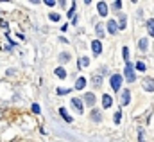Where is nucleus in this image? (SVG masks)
Returning a JSON list of instances; mask_svg holds the SVG:
<instances>
[{
  "label": "nucleus",
  "instance_id": "c756f323",
  "mask_svg": "<svg viewBox=\"0 0 154 142\" xmlns=\"http://www.w3.org/2000/svg\"><path fill=\"white\" fill-rule=\"evenodd\" d=\"M73 11H75V7L72 5V9H68V16H73Z\"/></svg>",
  "mask_w": 154,
  "mask_h": 142
},
{
  "label": "nucleus",
  "instance_id": "c85d7f7f",
  "mask_svg": "<svg viewBox=\"0 0 154 142\" xmlns=\"http://www.w3.org/2000/svg\"><path fill=\"white\" fill-rule=\"evenodd\" d=\"M56 2H54V0H47V5H49V7H52V5H54Z\"/></svg>",
  "mask_w": 154,
  "mask_h": 142
},
{
  "label": "nucleus",
  "instance_id": "bb28decb",
  "mask_svg": "<svg viewBox=\"0 0 154 142\" xmlns=\"http://www.w3.org/2000/svg\"><path fill=\"white\" fill-rule=\"evenodd\" d=\"M32 112H34V113H39V112H41V110H39V104H32Z\"/></svg>",
  "mask_w": 154,
  "mask_h": 142
},
{
  "label": "nucleus",
  "instance_id": "7ed1b4c3",
  "mask_svg": "<svg viewBox=\"0 0 154 142\" xmlns=\"http://www.w3.org/2000/svg\"><path fill=\"white\" fill-rule=\"evenodd\" d=\"M91 50L95 56H99L100 52H102V43H100V40H93L91 42Z\"/></svg>",
  "mask_w": 154,
  "mask_h": 142
},
{
  "label": "nucleus",
  "instance_id": "4be33fe9",
  "mask_svg": "<svg viewBox=\"0 0 154 142\" xmlns=\"http://www.w3.org/2000/svg\"><path fill=\"white\" fill-rule=\"evenodd\" d=\"M113 120H115V124H120V120H122V113L117 112V113H115V117H113Z\"/></svg>",
  "mask_w": 154,
  "mask_h": 142
},
{
  "label": "nucleus",
  "instance_id": "b1692460",
  "mask_svg": "<svg viewBox=\"0 0 154 142\" xmlns=\"http://www.w3.org/2000/svg\"><path fill=\"white\" fill-rule=\"evenodd\" d=\"M68 88H57V96H63V94H68Z\"/></svg>",
  "mask_w": 154,
  "mask_h": 142
},
{
  "label": "nucleus",
  "instance_id": "4468645a",
  "mask_svg": "<svg viewBox=\"0 0 154 142\" xmlns=\"http://www.w3.org/2000/svg\"><path fill=\"white\" fill-rule=\"evenodd\" d=\"M54 74H56L57 77H61V79H65V77H66V70H65V69H61V67H57V69L54 70Z\"/></svg>",
  "mask_w": 154,
  "mask_h": 142
},
{
  "label": "nucleus",
  "instance_id": "f257e3e1",
  "mask_svg": "<svg viewBox=\"0 0 154 142\" xmlns=\"http://www.w3.org/2000/svg\"><path fill=\"white\" fill-rule=\"evenodd\" d=\"M124 74H125V79L129 81V83H135V65L133 63H125Z\"/></svg>",
  "mask_w": 154,
  "mask_h": 142
},
{
  "label": "nucleus",
  "instance_id": "a211bd4d",
  "mask_svg": "<svg viewBox=\"0 0 154 142\" xmlns=\"http://www.w3.org/2000/svg\"><path fill=\"white\" fill-rule=\"evenodd\" d=\"M95 31H97V36H99V38H102V36H104V29H102V25H100V24L95 25Z\"/></svg>",
  "mask_w": 154,
  "mask_h": 142
},
{
  "label": "nucleus",
  "instance_id": "423d86ee",
  "mask_svg": "<svg viewBox=\"0 0 154 142\" xmlns=\"http://www.w3.org/2000/svg\"><path fill=\"white\" fill-rule=\"evenodd\" d=\"M129 101H131V92H129V90H124V92H122V101H120V104L125 106V104H129Z\"/></svg>",
  "mask_w": 154,
  "mask_h": 142
},
{
  "label": "nucleus",
  "instance_id": "39448f33",
  "mask_svg": "<svg viewBox=\"0 0 154 142\" xmlns=\"http://www.w3.org/2000/svg\"><path fill=\"white\" fill-rule=\"evenodd\" d=\"M72 106L77 110V113H83V101H81V99L73 97V99H72Z\"/></svg>",
  "mask_w": 154,
  "mask_h": 142
},
{
  "label": "nucleus",
  "instance_id": "0eeeda50",
  "mask_svg": "<svg viewBox=\"0 0 154 142\" xmlns=\"http://www.w3.org/2000/svg\"><path fill=\"white\" fill-rule=\"evenodd\" d=\"M97 7H99V15H100V16H106V15H108V4H106V2H99Z\"/></svg>",
  "mask_w": 154,
  "mask_h": 142
},
{
  "label": "nucleus",
  "instance_id": "9b49d317",
  "mask_svg": "<svg viewBox=\"0 0 154 142\" xmlns=\"http://www.w3.org/2000/svg\"><path fill=\"white\" fill-rule=\"evenodd\" d=\"M102 104H104V108H109V106L113 104V99H111V96H108V94H106V96L102 97Z\"/></svg>",
  "mask_w": 154,
  "mask_h": 142
},
{
  "label": "nucleus",
  "instance_id": "dca6fc26",
  "mask_svg": "<svg viewBox=\"0 0 154 142\" xmlns=\"http://www.w3.org/2000/svg\"><path fill=\"white\" fill-rule=\"evenodd\" d=\"M147 29H149V36H154V20L152 18L147 22Z\"/></svg>",
  "mask_w": 154,
  "mask_h": 142
},
{
  "label": "nucleus",
  "instance_id": "412c9836",
  "mask_svg": "<svg viewBox=\"0 0 154 142\" xmlns=\"http://www.w3.org/2000/svg\"><path fill=\"white\" fill-rule=\"evenodd\" d=\"M118 27H120V29H124V27H125V15H120V22H118Z\"/></svg>",
  "mask_w": 154,
  "mask_h": 142
},
{
  "label": "nucleus",
  "instance_id": "aec40b11",
  "mask_svg": "<svg viewBox=\"0 0 154 142\" xmlns=\"http://www.w3.org/2000/svg\"><path fill=\"white\" fill-rule=\"evenodd\" d=\"M79 63H81V69H84V67H88V65H90V59L84 56V58H81V61H79Z\"/></svg>",
  "mask_w": 154,
  "mask_h": 142
},
{
  "label": "nucleus",
  "instance_id": "6e6552de",
  "mask_svg": "<svg viewBox=\"0 0 154 142\" xmlns=\"http://www.w3.org/2000/svg\"><path fill=\"white\" fill-rule=\"evenodd\" d=\"M143 88L149 90V92H154V79H151V77L143 79Z\"/></svg>",
  "mask_w": 154,
  "mask_h": 142
},
{
  "label": "nucleus",
  "instance_id": "20e7f679",
  "mask_svg": "<svg viewBox=\"0 0 154 142\" xmlns=\"http://www.w3.org/2000/svg\"><path fill=\"white\" fill-rule=\"evenodd\" d=\"M117 31H118V22L109 20V22H108V32H109V34H117Z\"/></svg>",
  "mask_w": 154,
  "mask_h": 142
},
{
  "label": "nucleus",
  "instance_id": "cd10ccee",
  "mask_svg": "<svg viewBox=\"0 0 154 142\" xmlns=\"http://www.w3.org/2000/svg\"><path fill=\"white\" fill-rule=\"evenodd\" d=\"M113 7H117V9H122V2H118V0H117V2H113Z\"/></svg>",
  "mask_w": 154,
  "mask_h": 142
},
{
  "label": "nucleus",
  "instance_id": "f03ea898",
  "mask_svg": "<svg viewBox=\"0 0 154 142\" xmlns=\"http://www.w3.org/2000/svg\"><path fill=\"white\" fill-rule=\"evenodd\" d=\"M120 86H122V76L120 74H113L111 76V88L115 92H120Z\"/></svg>",
  "mask_w": 154,
  "mask_h": 142
},
{
  "label": "nucleus",
  "instance_id": "393cba45",
  "mask_svg": "<svg viewBox=\"0 0 154 142\" xmlns=\"http://www.w3.org/2000/svg\"><path fill=\"white\" fill-rule=\"evenodd\" d=\"M59 59H61V61H68V59H70V54H61Z\"/></svg>",
  "mask_w": 154,
  "mask_h": 142
},
{
  "label": "nucleus",
  "instance_id": "9d476101",
  "mask_svg": "<svg viewBox=\"0 0 154 142\" xmlns=\"http://www.w3.org/2000/svg\"><path fill=\"white\" fill-rule=\"evenodd\" d=\"M59 115H61V117H63V119L66 120V122H72V117H70V113L66 112L65 108H59Z\"/></svg>",
  "mask_w": 154,
  "mask_h": 142
},
{
  "label": "nucleus",
  "instance_id": "f8f14e48",
  "mask_svg": "<svg viewBox=\"0 0 154 142\" xmlns=\"http://www.w3.org/2000/svg\"><path fill=\"white\" fill-rule=\"evenodd\" d=\"M84 101L90 106H93V104H95V96H93V94H84Z\"/></svg>",
  "mask_w": 154,
  "mask_h": 142
},
{
  "label": "nucleus",
  "instance_id": "6ab92c4d",
  "mask_svg": "<svg viewBox=\"0 0 154 142\" xmlns=\"http://www.w3.org/2000/svg\"><path fill=\"white\" fill-rule=\"evenodd\" d=\"M122 56H124L125 61L129 63V49H127V47H124V49H122Z\"/></svg>",
  "mask_w": 154,
  "mask_h": 142
},
{
  "label": "nucleus",
  "instance_id": "ddd939ff",
  "mask_svg": "<svg viewBox=\"0 0 154 142\" xmlns=\"http://www.w3.org/2000/svg\"><path fill=\"white\" fill-rule=\"evenodd\" d=\"M84 86H86V79H84V77H79V79L75 81V88H77V90H83Z\"/></svg>",
  "mask_w": 154,
  "mask_h": 142
},
{
  "label": "nucleus",
  "instance_id": "f3484780",
  "mask_svg": "<svg viewBox=\"0 0 154 142\" xmlns=\"http://www.w3.org/2000/svg\"><path fill=\"white\" fill-rule=\"evenodd\" d=\"M93 85H95V86L102 85V77H100V74H95V76H93Z\"/></svg>",
  "mask_w": 154,
  "mask_h": 142
},
{
  "label": "nucleus",
  "instance_id": "1a4fd4ad",
  "mask_svg": "<svg viewBox=\"0 0 154 142\" xmlns=\"http://www.w3.org/2000/svg\"><path fill=\"white\" fill-rule=\"evenodd\" d=\"M91 120L93 122H100V120H102V113H100V110H91Z\"/></svg>",
  "mask_w": 154,
  "mask_h": 142
},
{
  "label": "nucleus",
  "instance_id": "2eb2a0df",
  "mask_svg": "<svg viewBox=\"0 0 154 142\" xmlns=\"http://www.w3.org/2000/svg\"><path fill=\"white\" fill-rule=\"evenodd\" d=\"M138 47H140V50L142 52H147V38H142L138 42Z\"/></svg>",
  "mask_w": 154,
  "mask_h": 142
},
{
  "label": "nucleus",
  "instance_id": "5701e85b",
  "mask_svg": "<svg viewBox=\"0 0 154 142\" xmlns=\"http://www.w3.org/2000/svg\"><path fill=\"white\" fill-rule=\"evenodd\" d=\"M136 69H138L140 72H143V70L147 69V67H145V63H143V61H138V63H136Z\"/></svg>",
  "mask_w": 154,
  "mask_h": 142
},
{
  "label": "nucleus",
  "instance_id": "a878e982",
  "mask_svg": "<svg viewBox=\"0 0 154 142\" xmlns=\"http://www.w3.org/2000/svg\"><path fill=\"white\" fill-rule=\"evenodd\" d=\"M50 20H54V22H57V20H59V15H57V13H50Z\"/></svg>",
  "mask_w": 154,
  "mask_h": 142
}]
</instances>
